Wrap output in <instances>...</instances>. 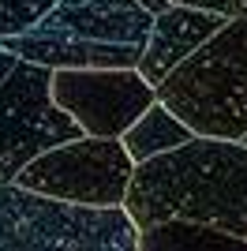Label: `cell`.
I'll use <instances>...</instances> for the list:
<instances>
[{"label": "cell", "mask_w": 247, "mask_h": 251, "mask_svg": "<svg viewBox=\"0 0 247 251\" xmlns=\"http://www.w3.org/2000/svg\"><path fill=\"white\" fill-rule=\"evenodd\" d=\"M180 4H195V8L217 11L225 19H247V0H180Z\"/></svg>", "instance_id": "cell-12"}, {"label": "cell", "mask_w": 247, "mask_h": 251, "mask_svg": "<svg viewBox=\"0 0 247 251\" xmlns=\"http://www.w3.org/2000/svg\"><path fill=\"white\" fill-rule=\"evenodd\" d=\"M135 161L124 147V139L109 135H79L72 143L45 150L23 169L15 184L56 199L90 202V206H124L135 180Z\"/></svg>", "instance_id": "cell-6"}, {"label": "cell", "mask_w": 247, "mask_h": 251, "mask_svg": "<svg viewBox=\"0 0 247 251\" xmlns=\"http://www.w3.org/2000/svg\"><path fill=\"white\" fill-rule=\"evenodd\" d=\"M139 248L143 251H165V248H247L244 236L225 232L210 225V221H195V218H169V221H154L139 229Z\"/></svg>", "instance_id": "cell-10"}, {"label": "cell", "mask_w": 247, "mask_h": 251, "mask_svg": "<svg viewBox=\"0 0 247 251\" xmlns=\"http://www.w3.org/2000/svg\"><path fill=\"white\" fill-rule=\"evenodd\" d=\"M139 4H143V8H150V11H154V15H157V11H165V8H173L176 0H139Z\"/></svg>", "instance_id": "cell-14"}, {"label": "cell", "mask_w": 247, "mask_h": 251, "mask_svg": "<svg viewBox=\"0 0 247 251\" xmlns=\"http://www.w3.org/2000/svg\"><path fill=\"white\" fill-rule=\"evenodd\" d=\"M52 98L90 135L124 139V131L157 101V86L139 68H56Z\"/></svg>", "instance_id": "cell-7"}, {"label": "cell", "mask_w": 247, "mask_h": 251, "mask_svg": "<svg viewBox=\"0 0 247 251\" xmlns=\"http://www.w3.org/2000/svg\"><path fill=\"white\" fill-rule=\"evenodd\" d=\"M240 143H247V135H244V139H240Z\"/></svg>", "instance_id": "cell-15"}, {"label": "cell", "mask_w": 247, "mask_h": 251, "mask_svg": "<svg viewBox=\"0 0 247 251\" xmlns=\"http://www.w3.org/2000/svg\"><path fill=\"white\" fill-rule=\"evenodd\" d=\"M150 26L154 11L139 0H56L30 30L0 45L49 68H139Z\"/></svg>", "instance_id": "cell-2"}, {"label": "cell", "mask_w": 247, "mask_h": 251, "mask_svg": "<svg viewBox=\"0 0 247 251\" xmlns=\"http://www.w3.org/2000/svg\"><path fill=\"white\" fill-rule=\"evenodd\" d=\"M139 225L127 206H90L23 184H0V251H131Z\"/></svg>", "instance_id": "cell-3"}, {"label": "cell", "mask_w": 247, "mask_h": 251, "mask_svg": "<svg viewBox=\"0 0 247 251\" xmlns=\"http://www.w3.org/2000/svg\"><path fill=\"white\" fill-rule=\"evenodd\" d=\"M157 98L173 105L198 135H247V19H228L198 52H191L161 86Z\"/></svg>", "instance_id": "cell-4"}, {"label": "cell", "mask_w": 247, "mask_h": 251, "mask_svg": "<svg viewBox=\"0 0 247 251\" xmlns=\"http://www.w3.org/2000/svg\"><path fill=\"white\" fill-rule=\"evenodd\" d=\"M124 206L139 229L195 218L247 240V143L195 135L184 147L139 161Z\"/></svg>", "instance_id": "cell-1"}, {"label": "cell", "mask_w": 247, "mask_h": 251, "mask_svg": "<svg viewBox=\"0 0 247 251\" xmlns=\"http://www.w3.org/2000/svg\"><path fill=\"white\" fill-rule=\"evenodd\" d=\"M15 60H19V56H15L11 49H4V45H0V79H4V75L15 68Z\"/></svg>", "instance_id": "cell-13"}, {"label": "cell", "mask_w": 247, "mask_h": 251, "mask_svg": "<svg viewBox=\"0 0 247 251\" xmlns=\"http://www.w3.org/2000/svg\"><path fill=\"white\" fill-rule=\"evenodd\" d=\"M225 23L228 19L217 15V11H206V8L180 4V0H176L173 8H165V11L154 15L150 42H146V52H143V60H139V72L154 86H161L165 79H169L191 52L202 49Z\"/></svg>", "instance_id": "cell-8"}, {"label": "cell", "mask_w": 247, "mask_h": 251, "mask_svg": "<svg viewBox=\"0 0 247 251\" xmlns=\"http://www.w3.org/2000/svg\"><path fill=\"white\" fill-rule=\"evenodd\" d=\"M195 135H198L195 127L187 124L173 105H165L161 98H157V101L124 131V147H127V154H131L135 161H150V157L165 154V150H176V147H184V143H191Z\"/></svg>", "instance_id": "cell-9"}, {"label": "cell", "mask_w": 247, "mask_h": 251, "mask_svg": "<svg viewBox=\"0 0 247 251\" xmlns=\"http://www.w3.org/2000/svg\"><path fill=\"white\" fill-rule=\"evenodd\" d=\"M56 0H0V38L30 30Z\"/></svg>", "instance_id": "cell-11"}, {"label": "cell", "mask_w": 247, "mask_h": 251, "mask_svg": "<svg viewBox=\"0 0 247 251\" xmlns=\"http://www.w3.org/2000/svg\"><path fill=\"white\" fill-rule=\"evenodd\" d=\"M56 68L19 56L0 79V184H11L38 154L86 135V127L52 98Z\"/></svg>", "instance_id": "cell-5"}]
</instances>
